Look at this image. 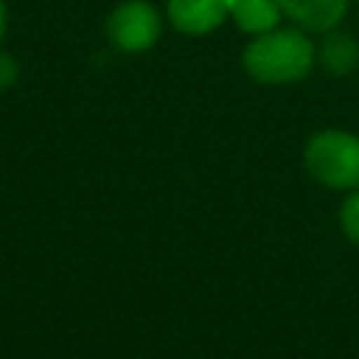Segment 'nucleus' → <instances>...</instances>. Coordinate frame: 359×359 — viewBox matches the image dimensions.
<instances>
[{
	"label": "nucleus",
	"instance_id": "f257e3e1",
	"mask_svg": "<svg viewBox=\"0 0 359 359\" xmlns=\"http://www.w3.org/2000/svg\"><path fill=\"white\" fill-rule=\"evenodd\" d=\"M241 67L255 84H297L317 67V39L297 25H278L250 36L241 50Z\"/></svg>",
	"mask_w": 359,
	"mask_h": 359
},
{
	"label": "nucleus",
	"instance_id": "f03ea898",
	"mask_svg": "<svg viewBox=\"0 0 359 359\" xmlns=\"http://www.w3.org/2000/svg\"><path fill=\"white\" fill-rule=\"evenodd\" d=\"M303 165L314 182L331 191L359 188V135L348 129H323L309 137Z\"/></svg>",
	"mask_w": 359,
	"mask_h": 359
},
{
	"label": "nucleus",
	"instance_id": "7ed1b4c3",
	"mask_svg": "<svg viewBox=\"0 0 359 359\" xmlns=\"http://www.w3.org/2000/svg\"><path fill=\"white\" fill-rule=\"evenodd\" d=\"M165 31V14L151 0H118L104 17V36L112 50L137 56L151 50Z\"/></svg>",
	"mask_w": 359,
	"mask_h": 359
},
{
	"label": "nucleus",
	"instance_id": "20e7f679",
	"mask_svg": "<svg viewBox=\"0 0 359 359\" xmlns=\"http://www.w3.org/2000/svg\"><path fill=\"white\" fill-rule=\"evenodd\" d=\"M165 22L182 36H208L227 22V0H165Z\"/></svg>",
	"mask_w": 359,
	"mask_h": 359
},
{
	"label": "nucleus",
	"instance_id": "39448f33",
	"mask_svg": "<svg viewBox=\"0 0 359 359\" xmlns=\"http://www.w3.org/2000/svg\"><path fill=\"white\" fill-rule=\"evenodd\" d=\"M278 3L283 20L309 31L311 36L339 28L351 11V0H278Z\"/></svg>",
	"mask_w": 359,
	"mask_h": 359
},
{
	"label": "nucleus",
	"instance_id": "423d86ee",
	"mask_svg": "<svg viewBox=\"0 0 359 359\" xmlns=\"http://www.w3.org/2000/svg\"><path fill=\"white\" fill-rule=\"evenodd\" d=\"M317 65L331 76H348L359 70V39L351 31H342V25L320 34Z\"/></svg>",
	"mask_w": 359,
	"mask_h": 359
},
{
	"label": "nucleus",
	"instance_id": "0eeeda50",
	"mask_svg": "<svg viewBox=\"0 0 359 359\" xmlns=\"http://www.w3.org/2000/svg\"><path fill=\"white\" fill-rule=\"evenodd\" d=\"M227 22L250 39L283 25V11L278 0H227Z\"/></svg>",
	"mask_w": 359,
	"mask_h": 359
},
{
	"label": "nucleus",
	"instance_id": "6e6552de",
	"mask_svg": "<svg viewBox=\"0 0 359 359\" xmlns=\"http://www.w3.org/2000/svg\"><path fill=\"white\" fill-rule=\"evenodd\" d=\"M339 224H342V233L359 244V188H353V194L342 202L339 208Z\"/></svg>",
	"mask_w": 359,
	"mask_h": 359
},
{
	"label": "nucleus",
	"instance_id": "1a4fd4ad",
	"mask_svg": "<svg viewBox=\"0 0 359 359\" xmlns=\"http://www.w3.org/2000/svg\"><path fill=\"white\" fill-rule=\"evenodd\" d=\"M20 81V62L14 53L0 48V90H11Z\"/></svg>",
	"mask_w": 359,
	"mask_h": 359
},
{
	"label": "nucleus",
	"instance_id": "9d476101",
	"mask_svg": "<svg viewBox=\"0 0 359 359\" xmlns=\"http://www.w3.org/2000/svg\"><path fill=\"white\" fill-rule=\"evenodd\" d=\"M8 22H11V11H8V3H6V0H0V45H3L6 34H8Z\"/></svg>",
	"mask_w": 359,
	"mask_h": 359
},
{
	"label": "nucleus",
	"instance_id": "9b49d317",
	"mask_svg": "<svg viewBox=\"0 0 359 359\" xmlns=\"http://www.w3.org/2000/svg\"><path fill=\"white\" fill-rule=\"evenodd\" d=\"M356 20H359V8H356Z\"/></svg>",
	"mask_w": 359,
	"mask_h": 359
}]
</instances>
